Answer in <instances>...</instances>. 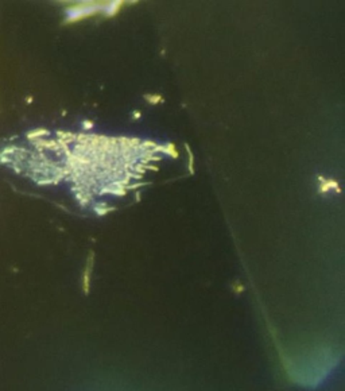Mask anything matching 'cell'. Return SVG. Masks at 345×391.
Segmentation results:
<instances>
[{
    "label": "cell",
    "mask_w": 345,
    "mask_h": 391,
    "mask_svg": "<svg viewBox=\"0 0 345 391\" xmlns=\"http://www.w3.org/2000/svg\"><path fill=\"white\" fill-rule=\"evenodd\" d=\"M339 363L340 356L335 348L320 347L293 358L287 372L301 388L316 389L332 376Z\"/></svg>",
    "instance_id": "cell-1"
},
{
    "label": "cell",
    "mask_w": 345,
    "mask_h": 391,
    "mask_svg": "<svg viewBox=\"0 0 345 391\" xmlns=\"http://www.w3.org/2000/svg\"><path fill=\"white\" fill-rule=\"evenodd\" d=\"M106 4L101 3H78L67 8V24H74L84 18L92 17L99 11H104Z\"/></svg>",
    "instance_id": "cell-2"
},
{
    "label": "cell",
    "mask_w": 345,
    "mask_h": 391,
    "mask_svg": "<svg viewBox=\"0 0 345 391\" xmlns=\"http://www.w3.org/2000/svg\"><path fill=\"white\" fill-rule=\"evenodd\" d=\"M123 4H124V1H110V3H106V7H104L106 15L107 17H115Z\"/></svg>",
    "instance_id": "cell-3"
},
{
    "label": "cell",
    "mask_w": 345,
    "mask_h": 391,
    "mask_svg": "<svg viewBox=\"0 0 345 391\" xmlns=\"http://www.w3.org/2000/svg\"><path fill=\"white\" fill-rule=\"evenodd\" d=\"M319 180L321 181V186H320V192H321V193H326V192H329L330 189H336V190L340 193V186H339L337 181H335V180H326V178H322V177H319Z\"/></svg>",
    "instance_id": "cell-4"
},
{
    "label": "cell",
    "mask_w": 345,
    "mask_h": 391,
    "mask_svg": "<svg viewBox=\"0 0 345 391\" xmlns=\"http://www.w3.org/2000/svg\"><path fill=\"white\" fill-rule=\"evenodd\" d=\"M185 149L187 151V156H189V165H187V169H189V174H194V156L189 147L187 143H185Z\"/></svg>",
    "instance_id": "cell-5"
},
{
    "label": "cell",
    "mask_w": 345,
    "mask_h": 391,
    "mask_svg": "<svg viewBox=\"0 0 345 391\" xmlns=\"http://www.w3.org/2000/svg\"><path fill=\"white\" fill-rule=\"evenodd\" d=\"M144 99L147 100V103L155 106L158 103H163V97L161 94H144Z\"/></svg>",
    "instance_id": "cell-6"
},
{
    "label": "cell",
    "mask_w": 345,
    "mask_h": 391,
    "mask_svg": "<svg viewBox=\"0 0 345 391\" xmlns=\"http://www.w3.org/2000/svg\"><path fill=\"white\" fill-rule=\"evenodd\" d=\"M94 210H96V213H97L99 216H104V215H107L108 212H112V210H115V208H108V207L100 208L99 207V206H97V207H96V209H94Z\"/></svg>",
    "instance_id": "cell-7"
},
{
    "label": "cell",
    "mask_w": 345,
    "mask_h": 391,
    "mask_svg": "<svg viewBox=\"0 0 345 391\" xmlns=\"http://www.w3.org/2000/svg\"><path fill=\"white\" fill-rule=\"evenodd\" d=\"M93 127H94V123H93L92 120H85L84 122V128L85 130H91Z\"/></svg>",
    "instance_id": "cell-8"
},
{
    "label": "cell",
    "mask_w": 345,
    "mask_h": 391,
    "mask_svg": "<svg viewBox=\"0 0 345 391\" xmlns=\"http://www.w3.org/2000/svg\"><path fill=\"white\" fill-rule=\"evenodd\" d=\"M140 113L139 111H134V119L137 120V119H140Z\"/></svg>",
    "instance_id": "cell-9"
}]
</instances>
